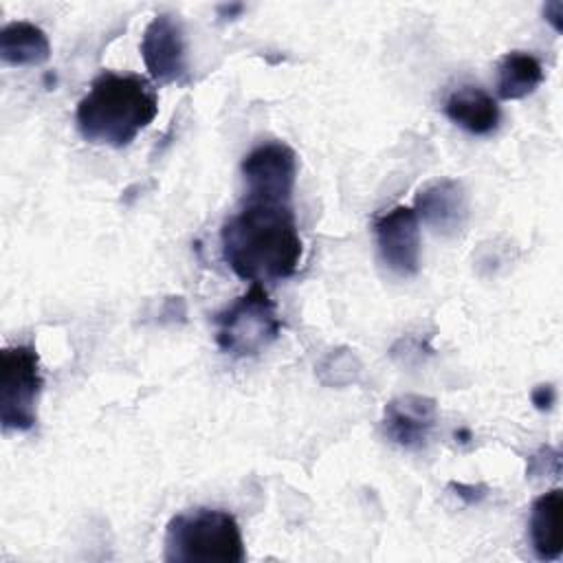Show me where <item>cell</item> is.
Listing matches in <instances>:
<instances>
[{
  "mask_svg": "<svg viewBox=\"0 0 563 563\" xmlns=\"http://www.w3.org/2000/svg\"><path fill=\"white\" fill-rule=\"evenodd\" d=\"M543 81L541 62L526 51H510L497 64V95L512 101L523 99L537 90Z\"/></svg>",
  "mask_w": 563,
  "mask_h": 563,
  "instance_id": "5bb4252c",
  "label": "cell"
},
{
  "mask_svg": "<svg viewBox=\"0 0 563 563\" xmlns=\"http://www.w3.org/2000/svg\"><path fill=\"white\" fill-rule=\"evenodd\" d=\"M297 178V154L282 141L253 147L242 161L244 200L290 205Z\"/></svg>",
  "mask_w": 563,
  "mask_h": 563,
  "instance_id": "8992f818",
  "label": "cell"
},
{
  "mask_svg": "<svg viewBox=\"0 0 563 563\" xmlns=\"http://www.w3.org/2000/svg\"><path fill=\"white\" fill-rule=\"evenodd\" d=\"M435 400L420 394H402L385 405L383 429L385 435L402 449H420L429 440L435 424Z\"/></svg>",
  "mask_w": 563,
  "mask_h": 563,
  "instance_id": "30bf717a",
  "label": "cell"
},
{
  "mask_svg": "<svg viewBox=\"0 0 563 563\" xmlns=\"http://www.w3.org/2000/svg\"><path fill=\"white\" fill-rule=\"evenodd\" d=\"M42 387L44 380L35 347H4L0 365V422L4 431H29L35 427Z\"/></svg>",
  "mask_w": 563,
  "mask_h": 563,
  "instance_id": "5b68a950",
  "label": "cell"
},
{
  "mask_svg": "<svg viewBox=\"0 0 563 563\" xmlns=\"http://www.w3.org/2000/svg\"><path fill=\"white\" fill-rule=\"evenodd\" d=\"M213 321L218 347L235 358L260 354L282 332L277 308L262 284H253Z\"/></svg>",
  "mask_w": 563,
  "mask_h": 563,
  "instance_id": "277c9868",
  "label": "cell"
},
{
  "mask_svg": "<svg viewBox=\"0 0 563 563\" xmlns=\"http://www.w3.org/2000/svg\"><path fill=\"white\" fill-rule=\"evenodd\" d=\"M222 257L229 268L251 282H279L295 275L301 238L290 205L251 202L222 224Z\"/></svg>",
  "mask_w": 563,
  "mask_h": 563,
  "instance_id": "6da1fadb",
  "label": "cell"
},
{
  "mask_svg": "<svg viewBox=\"0 0 563 563\" xmlns=\"http://www.w3.org/2000/svg\"><path fill=\"white\" fill-rule=\"evenodd\" d=\"M543 15H545V20L554 26V31H561V29H563V22H561V18H563V2H561V0L548 2V4L543 7Z\"/></svg>",
  "mask_w": 563,
  "mask_h": 563,
  "instance_id": "ac0fdd59",
  "label": "cell"
},
{
  "mask_svg": "<svg viewBox=\"0 0 563 563\" xmlns=\"http://www.w3.org/2000/svg\"><path fill=\"white\" fill-rule=\"evenodd\" d=\"M444 114L462 130L486 136L497 130L501 112L497 101L477 86H462L444 101Z\"/></svg>",
  "mask_w": 563,
  "mask_h": 563,
  "instance_id": "8fae6325",
  "label": "cell"
},
{
  "mask_svg": "<svg viewBox=\"0 0 563 563\" xmlns=\"http://www.w3.org/2000/svg\"><path fill=\"white\" fill-rule=\"evenodd\" d=\"M244 541L235 517L220 508H194L174 515L165 530L169 563H240Z\"/></svg>",
  "mask_w": 563,
  "mask_h": 563,
  "instance_id": "3957f363",
  "label": "cell"
},
{
  "mask_svg": "<svg viewBox=\"0 0 563 563\" xmlns=\"http://www.w3.org/2000/svg\"><path fill=\"white\" fill-rule=\"evenodd\" d=\"M457 497H462L466 504H479L486 497V486H473V484H451Z\"/></svg>",
  "mask_w": 563,
  "mask_h": 563,
  "instance_id": "e0dca14e",
  "label": "cell"
},
{
  "mask_svg": "<svg viewBox=\"0 0 563 563\" xmlns=\"http://www.w3.org/2000/svg\"><path fill=\"white\" fill-rule=\"evenodd\" d=\"M0 57L9 66H40L51 57V44L37 24L9 22L0 31Z\"/></svg>",
  "mask_w": 563,
  "mask_h": 563,
  "instance_id": "4fadbf2b",
  "label": "cell"
},
{
  "mask_svg": "<svg viewBox=\"0 0 563 563\" xmlns=\"http://www.w3.org/2000/svg\"><path fill=\"white\" fill-rule=\"evenodd\" d=\"M222 11H227L229 15H233V13H240L242 11V4H233V7H220V13Z\"/></svg>",
  "mask_w": 563,
  "mask_h": 563,
  "instance_id": "d6986e66",
  "label": "cell"
},
{
  "mask_svg": "<svg viewBox=\"0 0 563 563\" xmlns=\"http://www.w3.org/2000/svg\"><path fill=\"white\" fill-rule=\"evenodd\" d=\"M378 253L389 271L411 277L420 268V220L411 207L396 205L374 218Z\"/></svg>",
  "mask_w": 563,
  "mask_h": 563,
  "instance_id": "52a82bcc",
  "label": "cell"
},
{
  "mask_svg": "<svg viewBox=\"0 0 563 563\" xmlns=\"http://www.w3.org/2000/svg\"><path fill=\"white\" fill-rule=\"evenodd\" d=\"M158 112V97L147 79L112 70L99 73L77 103L75 121L88 143L125 147Z\"/></svg>",
  "mask_w": 563,
  "mask_h": 563,
  "instance_id": "7a4b0ae2",
  "label": "cell"
},
{
  "mask_svg": "<svg viewBox=\"0 0 563 563\" xmlns=\"http://www.w3.org/2000/svg\"><path fill=\"white\" fill-rule=\"evenodd\" d=\"M141 57L156 84H174L185 77V31L176 15L158 13L150 20L141 37Z\"/></svg>",
  "mask_w": 563,
  "mask_h": 563,
  "instance_id": "ba28073f",
  "label": "cell"
},
{
  "mask_svg": "<svg viewBox=\"0 0 563 563\" xmlns=\"http://www.w3.org/2000/svg\"><path fill=\"white\" fill-rule=\"evenodd\" d=\"M530 398H532V405H534L539 411H550L552 405H554V400H556V391H554V387H552L550 383H545V385H537V387L532 389Z\"/></svg>",
  "mask_w": 563,
  "mask_h": 563,
  "instance_id": "2e32d148",
  "label": "cell"
},
{
  "mask_svg": "<svg viewBox=\"0 0 563 563\" xmlns=\"http://www.w3.org/2000/svg\"><path fill=\"white\" fill-rule=\"evenodd\" d=\"M413 211L429 229L442 235H455L468 220V196L455 178H438L418 189Z\"/></svg>",
  "mask_w": 563,
  "mask_h": 563,
  "instance_id": "9c48e42d",
  "label": "cell"
},
{
  "mask_svg": "<svg viewBox=\"0 0 563 563\" xmlns=\"http://www.w3.org/2000/svg\"><path fill=\"white\" fill-rule=\"evenodd\" d=\"M552 460H561L559 451L556 449H550V446H541L534 455H530L528 460V475L534 477V475H541V473H548V462Z\"/></svg>",
  "mask_w": 563,
  "mask_h": 563,
  "instance_id": "9a60e30c",
  "label": "cell"
},
{
  "mask_svg": "<svg viewBox=\"0 0 563 563\" xmlns=\"http://www.w3.org/2000/svg\"><path fill=\"white\" fill-rule=\"evenodd\" d=\"M561 510H563V493L561 488H552L539 495L530 506V545L541 561H556L561 556Z\"/></svg>",
  "mask_w": 563,
  "mask_h": 563,
  "instance_id": "7c38bea8",
  "label": "cell"
}]
</instances>
